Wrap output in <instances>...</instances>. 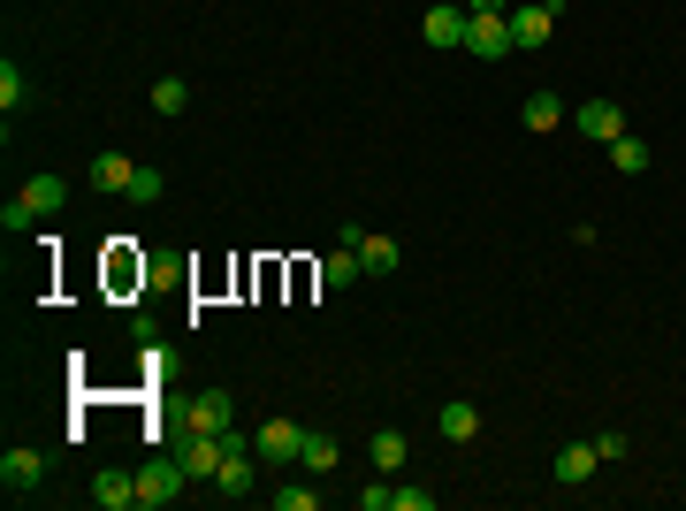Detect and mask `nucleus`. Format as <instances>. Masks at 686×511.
Wrapping results in <instances>:
<instances>
[{
    "label": "nucleus",
    "mask_w": 686,
    "mask_h": 511,
    "mask_svg": "<svg viewBox=\"0 0 686 511\" xmlns=\"http://www.w3.org/2000/svg\"><path fill=\"white\" fill-rule=\"evenodd\" d=\"M252 481H260V466H252V443L229 428V435H221V474H214V489L237 504V497H252Z\"/></svg>",
    "instance_id": "obj_1"
},
{
    "label": "nucleus",
    "mask_w": 686,
    "mask_h": 511,
    "mask_svg": "<svg viewBox=\"0 0 686 511\" xmlns=\"http://www.w3.org/2000/svg\"><path fill=\"white\" fill-rule=\"evenodd\" d=\"M183 489H191L183 458H153V466H138V511H161V504H175Z\"/></svg>",
    "instance_id": "obj_2"
},
{
    "label": "nucleus",
    "mask_w": 686,
    "mask_h": 511,
    "mask_svg": "<svg viewBox=\"0 0 686 511\" xmlns=\"http://www.w3.org/2000/svg\"><path fill=\"white\" fill-rule=\"evenodd\" d=\"M466 23H473V8H466V0H458V8H427L420 38H427L435 54H466Z\"/></svg>",
    "instance_id": "obj_3"
},
{
    "label": "nucleus",
    "mask_w": 686,
    "mask_h": 511,
    "mask_svg": "<svg viewBox=\"0 0 686 511\" xmlns=\"http://www.w3.org/2000/svg\"><path fill=\"white\" fill-rule=\"evenodd\" d=\"M229 420H237V397L229 389H198L183 405V428H198V435H229Z\"/></svg>",
    "instance_id": "obj_4"
},
{
    "label": "nucleus",
    "mask_w": 686,
    "mask_h": 511,
    "mask_svg": "<svg viewBox=\"0 0 686 511\" xmlns=\"http://www.w3.org/2000/svg\"><path fill=\"white\" fill-rule=\"evenodd\" d=\"M38 481H46V451H31V443L0 451V489H8V497H31Z\"/></svg>",
    "instance_id": "obj_5"
},
{
    "label": "nucleus",
    "mask_w": 686,
    "mask_h": 511,
    "mask_svg": "<svg viewBox=\"0 0 686 511\" xmlns=\"http://www.w3.org/2000/svg\"><path fill=\"white\" fill-rule=\"evenodd\" d=\"M466 54H473V61H504V54H518L512 46V15H473V23H466Z\"/></svg>",
    "instance_id": "obj_6"
},
{
    "label": "nucleus",
    "mask_w": 686,
    "mask_h": 511,
    "mask_svg": "<svg viewBox=\"0 0 686 511\" xmlns=\"http://www.w3.org/2000/svg\"><path fill=\"white\" fill-rule=\"evenodd\" d=\"M549 31H557V0H526V8H512V46L518 54L549 46Z\"/></svg>",
    "instance_id": "obj_7"
},
{
    "label": "nucleus",
    "mask_w": 686,
    "mask_h": 511,
    "mask_svg": "<svg viewBox=\"0 0 686 511\" xmlns=\"http://www.w3.org/2000/svg\"><path fill=\"white\" fill-rule=\"evenodd\" d=\"M298 451H306V428L298 420H267L260 428V466H298Z\"/></svg>",
    "instance_id": "obj_8"
},
{
    "label": "nucleus",
    "mask_w": 686,
    "mask_h": 511,
    "mask_svg": "<svg viewBox=\"0 0 686 511\" xmlns=\"http://www.w3.org/2000/svg\"><path fill=\"white\" fill-rule=\"evenodd\" d=\"M175 458H183V474H191V481H206V489H214V474H221V435L183 428V451H175Z\"/></svg>",
    "instance_id": "obj_9"
},
{
    "label": "nucleus",
    "mask_w": 686,
    "mask_h": 511,
    "mask_svg": "<svg viewBox=\"0 0 686 511\" xmlns=\"http://www.w3.org/2000/svg\"><path fill=\"white\" fill-rule=\"evenodd\" d=\"M92 504L100 511H138V474H123V466L92 474Z\"/></svg>",
    "instance_id": "obj_10"
},
{
    "label": "nucleus",
    "mask_w": 686,
    "mask_h": 511,
    "mask_svg": "<svg viewBox=\"0 0 686 511\" xmlns=\"http://www.w3.org/2000/svg\"><path fill=\"white\" fill-rule=\"evenodd\" d=\"M580 130H587L595 146H610V138H626V107H618V100H587V107H580Z\"/></svg>",
    "instance_id": "obj_11"
},
{
    "label": "nucleus",
    "mask_w": 686,
    "mask_h": 511,
    "mask_svg": "<svg viewBox=\"0 0 686 511\" xmlns=\"http://www.w3.org/2000/svg\"><path fill=\"white\" fill-rule=\"evenodd\" d=\"M518 123H526V130L541 138V130H557V123H564V100H557V92H526V107H518Z\"/></svg>",
    "instance_id": "obj_12"
},
{
    "label": "nucleus",
    "mask_w": 686,
    "mask_h": 511,
    "mask_svg": "<svg viewBox=\"0 0 686 511\" xmlns=\"http://www.w3.org/2000/svg\"><path fill=\"white\" fill-rule=\"evenodd\" d=\"M61 198H69V183H61V175H31V183H23V206H31L38 222H46V214H61Z\"/></svg>",
    "instance_id": "obj_13"
},
{
    "label": "nucleus",
    "mask_w": 686,
    "mask_h": 511,
    "mask_svg": "<svg viewBox=\"0 0 686 511\" xmlns=\"http://www.w3.org/2000/svg\"><path fill=\"white\" fill-rule=\"evenodd\" d=\"M351 252L366 260V275H397V260H404V252H397V237H366V229H358V245H351Z\"/></svg>",
    "instance_id": "obj_14"
},
{
    "label": "nucleus",
    "mask_w": 686,
    "mask_h": 511,
    "mask_svg": "<svg viewBox=\"0 0 686 511\" xmlns=\"http://www.w3.org/2000/svg\"><path fill=\"white\" fill-rule=\"evenodd\" d=\"M473 435H481V405L450 397V405H443V443H473Z\"/></svg>",
    "instance_id": "obj_15"
},
{
    "label": "nucleus",
    "mask_w": 686,
    "mask_h": 511,
    "mask_svg": "<svg viewBox=\"0 0 686 511\" xmlns=\"http://www.w3.org/2000/svg\"><path fill=\"white\" fill-rule=\"evenodd\" d=\"M366 458H374V474H397V466L412 458V443H404L397 428H374V443H366Z\"/></svg>",
    "instance_id": "obj_16"
},
{
    "label": "nucleus",
    "mask_w": 686,
    "mask_h": 511,
    "mask_svg": "<svg viewBox=\"0 0 686 511\" xmlns=\"http://www.w3.org/2000/svg\"><path fill=\"white\" fill-rule=\"evenodd\" d=\"M595 466H603V451H595V443H564V451H557V481H564V489H572V481H587Z\"/></svg>",
    "instance_id": "obj_17"
},
{
    "label": "nucleus",
    "mask_w": 686,
    "mask_h": 511,
    "mask_svg": "<svg viewBox=\"0 0 686 511\" xmlns=\"http://www.w3.org/2000/svg\"><path fill=\"white\" fill-rule=\"evenodd\" d=\"M298 466H306L313 481H321V474H336V466H343V443H336V435H306V451H298Z\"/></svg>",
    "instance_id": "obj_18"
},
{
    "label": "nucleus",
    "mask_w": 686,
    "mask_h": 511,
    "mask_svg": "<svg viewBox=\"0 0 686 511\" xmlns=\"http://www.w3.org/2000/svg\"><path fill=\"white\" fill-rule=\"evenodd\" d=\"M649 161H656V154H649V138H633V130H626V138H610V169H618V175H649Z\"/></svg>",
    "instance_id": "obj_19"
},
{
    "label": "nucleus",
    "mask_w": 686,
    "mask_h": 511,
    "mask_svg": "<svg viewBox=\"0 0 686 511\" xmlns=\"http://www.w3.org/2000/svg\"><path fill=\"white\" fill-rule=\"evenodd\" d=\"M130 175H138L130 154H100V161H92V183H100V191H123V198H130Z\"/></svg>",
    "instance_id": "obj_20"
},
{
    "label": "nucleus",
    "mask_w": 686,
    "mask_h": 511,
    "mask_svg": "<svg viewBox=\"0 0 686 511\" xmlns=\"http://www.w3.org/2000/svg\"><path fill=\"white\" fill-rule=\"evenodd\" d=\"M358 275H366V260H358V252H351V245H336V252H329V260H321V283H329V291H351V283H358Z\"/></svg>",
    "instance_id": "obj_21"
},
{
    "label": "nucleus",
    "mask_w": 686,
    "mask_h": 511,
    "mask_svg": "<svg viewBox=\"0 0 686 511\" xmlns=\"http://www.w3.org/2000/svg\"><path fill=\"white\" fill-rule=\"evenodd\" d=\"M183 107H191V84H183V77H161V84H153V115H183Z\"/></svg>",
    "instance_id": "obj_22"
},
{
    "label": "nucleus",
    "mask_w": 686,
    "mask_h": 511,
    "mask_svg": "<svg viewBox=\"0 0 686 511\" xmlns=\"http://www.w3.org/2000/svg\"><path fill=\"white\" fill-rule=\"evenodd\" d=\"M23 100H31V84H23V69H15V61H0V107L15 115Z\"/></svg>",
    "instance_id": "obj_23"
},
{
    "label": "nucleus",
    "mask_w": 686,
    "mask_h": 511,
    "mask_svg": "<svg viewBox=\"0 0 686 511\" xmlns=\"http://www.w3.org/2000/svg\"><path fill=\"white\" fill-rule=\"evenodd\" d=\"M161 191H169V175H161V169H146V161H138V175H130V198H138V206H153Z\"/></svg>",
    "instance_id": "obj_24"
},
{
    "label": "nucleus",
    "mask_w": 686,
    "mask_h": 511,
    "mask_svg": "<svg viewBox=\"0 0 686 511\" xmlns=\"http://www.w3.org/2000/svg\"><path fill=\"white\" fill-rule=\"evenodd\" d=\"M31 222H38V214H31V206H23V191H15V198H8V206H0V229H8V237H23V229H31Z\"/></svg>",
    "instance_id": "obj_25"
},
{
    "label": "nucleus",
    "mask_w": 686,
    "mask_h": 511,
    "mask_svg": "<svg viewBox=\"0 0 686 511\" xmlns=\"http://www.w3.org/2000/svg\"><path fill=\"white\" fill-rule=\"evenodd\" d=\"M275 504H283V511H313V504H321V489H275Z\"/></svg>",
    "instance_id": "obj_26"
},
{
    "label": "nucleus",
    "mask_w": 686,
    "mask_h": 511,
    "mask_svg": "<svg viewBox=\"0 0 686 511\" xmlns=\"http://www.w3.org/2000/svg\"><path fill=\"white\" fill-rule=\"evenodd\" d=\"M358 511H397V489H381V481H374V489H358Z\"/></svg>",
    "instance_id": "obj_27"
},
{
    "label": "nucleus",
    "mask_w": 686,
    "mask_h": 511,
    "mask_svg": "<svg viewBox=\"0 0 686 511\" xmlns=\"http://www.w3.org/2000/svg\"><path fill=\"white\" fill-rule=\"evenodd\" d=\"M397 511H435V489H397Z\"/></svg>",
    "instance_id": "obj_28"
},
{
    "label": "nucleus",
    "mask_w": 686,
    "mask_h": 511,
    "mask_svg": "<svg viewBox=\"0 0 686 511\" xmlns=\"http://www.w3.org/2000/svg\"><path fill=\"white\" fill-rule=\"evenodd\" d=\"M473 15H512V0H466Z\"/></svg>",
    "instance_id": "obj_29"
}]
</instances>
